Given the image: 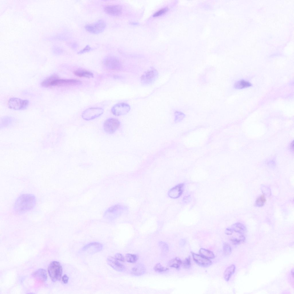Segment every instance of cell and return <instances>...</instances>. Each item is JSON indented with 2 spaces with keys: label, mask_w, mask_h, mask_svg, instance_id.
Listing matches in <instances>:
<instances>
[{
  "label": "cell",
  "mask_w": 294,
  "mask_h": 294,
  "mask_svg": "<svg viewBox=\"0 0 294 294\" xmlns=\"http://www.w3.org/2000/svg\"><path fill=\"white\" fill-rule=\"evenodd\" d=\"M36 199L35 196L31 194H23L19 196L16 200L13 210L18 214H23L32 210L35 206Z\"/></svg>",
  "instance_id": "6da1fadb"
},
{
  "label": "cell",
  "mask_w": 294,
  "mask_h": 294,
  "mask_svg": "<svg viewBox=\"0 0 294 294\" xmlns=\"http://www.w3.org/2000/svg\"><path fill=\"white\" fill-rule=\"evenodd\" d=\"M81 84V82L78 80L60 79L56 75H53L45 79L41 84L43 87H47L54 86H73L80 85Z\"/></svg>",
  "instance_id": "7a4b0ae2"
},
{
  "label": "cell",
  "mask_w": 294,
  "mask_h": 294,
  "mask_svg": "<svg viewBox=\"0 0 294 294\" xmlns=\"http://www.w3.org/2000/svg\"><path fill=\"white\" fill-rule=\"evenodd\" d=\"M48 271L52 281L56 282L61 280L63 270L59 262L55 261L52 262L48 266Z\"/></svg>",
  "instance_id": "3957f363"
},
{
  "label": "cell",
  "mask_w": 294,
  "mask_h": 294,
  "mask_svg": "<svg viewBox=\"0 0 294 294\" xmlns=\"http://www.w3.org/2000/svg\"><path fill=\"white\" fill-rule=\"evenodd\" d=\"M29 101L27 99H22L16 97L10 98L8 102V106L11 109L15 110H22L26 109L29 105Z\"/></svg>",
  "instance_id": "277c9868"
},
{
  "label": "cell",
  "mask_w": 294,
  "mask_h": 294,
  "mask_svg": "<svg viewBox=\"0 0 294 294\" xmlns=\"http://www.w3.org/2000/svg\"><path fill=\"white\" fill-rule=\"evenodd\" d=\"M104 20H100L94 23L87 24L85 26L86 30L91 33L97 34L103 32L106 27Z\"/></svg>",
  "instance_id": "5b68a950"
},
{
  "label": "cell",
  "mask_w": 294,
  "mask_h": 294,
  "mask_svg": "<svg viewBox=\"0 0 294 294\" xmlns=\"http://www.w3.org/2000/svg\"><path fill=\"white\" fill-rule=\"evenodd\" d=\"M158 76V71L154 69H151L145 72L142 76V83L145 85H150L155 81Z\"/></svg>",
  "instance_id": "8992f818"
},
{
  "label": "cell",
  "mask_w": 294,
  "mask_h": 294,
  "mask_svg": "<svg viewBox=\"0 0 294 294\" xmlns=\"http://www.w3.org/2000/svg\"><path fill=\"white\" fill-rule=\"evenodd\" d=\"M120 125V122L118 119L110 118L105 121L103 124V129L107 133L112 134L118 129Z\"/></svg>",
  "instance_id": "52a82bcc"
},
{
  "label": "cell",
  "mask_w": 294,
  "mask_h": 294,
  "mask_svg": "<svg viewBox=\"0 0 294 294\" xmlns=\"http://www.w3.org/2000/svg\"><path fill=\"white\" fill-rule=\"evenodd\" d=\"M103 63L105 67L109 70H118L121 68V64L119 61L114 56L107 57L103 59Z\"/></svg>",
  "instance_id": "ba28073f"
},
{
  "label": "cell",
  "mask_w": 294,
  "mask_h": 294,
  "mask_svg": "<svg viewBox=\"0 0 294 294\" xmlns=\"http://www.w3.org/2000/svg\"><path fill=\"white\" fill-rule=\"evenodd\" d=\"M103 112V109L100 108L92 107L84 111L82 116L86 120H90L97 117L102 115Z\"/></svg>",
  "instance_id": "9c48e42d"
},
{
  "label": "cell",
  "mask_w": 294,
  "mask_h": 294,
  "mask_svg": "<svg viewBox=\"0 0 294 294\" xmlns=\"http://www.w3.org/2000/svg\"><path fill=\"white\" fill-rule=\"evenodd\" d=\"M130 109V107L128 104L120 103L114 106L111 109L112 113L115 115L120 116L127 113Z\"/></svg>",
  "instance_id": "30bf717a"
},
{
  "label": "cell",
  "mask_w": 294,
  "mask_h": 294,
  "mask_svg": "<svg viewBox=\"0 0 294 294\" xmlns=\"http://www.w3.org/2000/svg\"><path fill=\"white\" fill-rule=\"evenodd\" d=\"M102 245L99 242H93L85 245L82 251L88 254H92L100 251L102 249Z\"/></svg>",
  "instance_id": "8fae6325"
},
{
  "label": "cell",
  "mask_w": 294,
  "mask_h": 294,
  "mask_svg": "<svg viewBox=\"0 0 294 294\" xmlns=\"http://www.w3.org/2000/svg\"><path fill=\"white\" fill-rule=\"evenodd\" d=\"M191 253L194 261L199 266L206 267L212 264V262L209 259L193 252Z\"/></svg>",
  "instance_id": "7c38bea8"
},
{
  "label": "cell",
  "mask_w": 294,
  "mask_h": 294,
  "mask_svg": "<svg viewBox=\"0 0 294 294\" xmlns=\"http://www.w3.org/2000/svg\"><path fill=\"white\" fill-rule=\"evenodd\" d=\"M118 261L115 258L111 256L108 257L107 260V264L115 270L119 272L125 271V267Z\"/></svg>",
  "instance_id": "4fadbf2b"
},
{
  "label": "cell",
  "mask_w": 294,
  "mask_h": 294,
  "mask_svg": "<svg viewBox=\"0 0 294 294\" xmlns=\"http://www.w3.org/2000/svg\"><path fill=\"white\" fill-rule=\"evenodd\" d=\"M105 12L107 14L118 16L121 14L122 11L121 6L119 5H107L104 8Z\"/></svg>",
  "instance_id": "5bb4252c"
},
{
  "label": "cell",
  "mask_w": 294,
  "mask_h": 294,
  "mask_svg": "<svg viewBox=\"0 0 294 294\" xmlns=\"http://www.w3.org/2000/svg\"><path fill=\"white\" fill-rule=\"evenodd\" d=\"M184 184H179L171 189L169 191L168 194L171 198H177L182 194Z\"/></svg>",
  "instance_id": "9a60e30c"
},
{
  "label": "cell",
  "mask_w": 294,
  "mask_h": 294,
  "mask_svg": "<svg viewBox=\"0 0 294 294\" xmlns=\"http://www.w3.org/2000/svg\"><path fill=\"white\" fill-rule=\"evenodd\" d=\"M146 271V268L144 265L138 264L132 268L131 272L134 275L139 276L143 275L145 273Z\"/></svg>",
  "instance_id": "2e32d148"
},
{
  "label": "cell",
  "mask_w": 294,
  "mask_h": 294,
  "mask_svg": "<svg viewBox=\"0 0 294 294\" xmlns=\"http://www.w3.org/2000/svg\"><path fill=\"white\" fill-rule=\"evenodd\" d=\"M33 275L36 279L43 282L45 281L47 278L46 271L43 269H38L34 272Z\"/></svg>",
  "instance_id": "e0dca14e"
},
{
  "label": "cell",
  "mask_w": 294,
  "mask_h": 294,
  "mask_svg": "<svg viewBox=\"0 0 294 294\" xmlns=\"http://www.w3.org/2000/svg\"><path fill=\"white\" fill-rule=\"evenodd\" d=\"M235 266L234 264H232L225 270L223 274L224 278L225 281H228L232 275L235 272Z\"/></svg>",
  "instance_id": "ac0fdd59"
},
{
  "label": "cell",
  "mask_w": 294,
  "mask_h": 294,
  "mask_svg": "<svg viewBox=\"0 0 294 294\" xmlns=\"http://www.w3.org/2000/svg\"><path fill=\"white\" fill-rule=\"evenodd\" d=\"M74 74L76 76L80 77L92 78L93 77V74L91 72L84 69L77 70L74 72Z\"/></svg>",
  "instance_id": "d6986e66"
},
{
  "label": "cell",
  "mask_w": 294,
  "mask_h": 294,
  "mask_svg": "<svg viewBox=\"0 0 294 294\" xmlns=\"http://www.w3.org/2000/svg\"><path fill=\"white\" fill-rule=\"evenodd\" d=\"M232 228L233 231L240 234L244 233L246 230L245 226L240 223H237L233 224Z\"/></svg>",
  "instance_id": "ffe728a7"
},
{
  "label": "cell",
  "mask_w": 294,
  "mask_h": 294,
  "mask_svg": "<svg viewBox=\"0 0 294 294\" xmlns=\"http://www.w3.org/2000/svg\"><path fill=\"white\" fill-rule=\"evenodd\" d=\"M199 252L200 255L208 259H213L215 257L212 252L204 248L200 249Z\"/></svg>",
  "instance_id": "44dd1931"
},
{
  "label": "cell",
  "mask_w": 294,
  "mask_h": 294,
  "mask_svg": "<svg viewBox=\"0 0 294 294\" xmlns=\"http://www.w3.org/2000/svg\"><path fill=\"white\" fill-rule=\"evenodd\" d=\"M251 84L249 82L241 80L236 82L234 84V87L236 89H241L250 86Z\"/></svg>",
  "instance_id": "7402d4cb"
},
{
  "label": "cell",
  "mask_w": 294,
  "mask_h": 294,
  "mask_svg": "<svg viewBox=\"0 0 294 294\" xmlns=\"http://www.w3.org/2000/svg\"><path fill=\"white\" fill-rule=\"evenodd\" d=\"M182 263L181 259L178 257H176L171 260L169 264L170 267L178 269Z\"/></svg>",
  "instance_id": "603a6c76"
},
{
  "label": "cell",
  "mask_w": 294,
  "mask_h": 294,
  "mask_svg": "<svg viewBox=\"0 0 294 294\" xmlns=\"http://www.w3.org/2000/svg\"><path fill=\"white\" fill-rule=\"evenodd\" d=\"M125 259L128 262L134 263L138 260V256L136 254H127L125 255Z\"/></svg>",
  "instance_id": "cb8c5ba5"
},
{
  "label": "cell",
  "mask_w": 294,
  "mask_h": 294,
  "mask_svg": "<svg viewBox=\"0 0 294 294\" xmlns=\"http://www.w3.org/2000/svg\"><path fill=\"white\" fill-rule=\"evenodd\" d=\"M223 253L226 256L230 255L231 253V248L230 245L227 243H225L223 244Z\"/></svg>",
  "instance_id": "d4e9b609"
},
{
  "label": "cell",
  "mask_w": 294,
  "mask_h": 294,
  "mask_svg": "<svg viewBox=\"0 0 294 294\" xmlns=\"http://www.w3.org/2000/svg\"><path fill=\"white\" fill-rule=\"evenodd\" d=\"M266 201V199L264 195H261L257 199L255 205L258 207L262 206Z\"/></svg>",
  "instance_id": "484cf974"
},
{
  "label": "cell",
  "mask_w": 294,
  "mask_h": 294,
  "mask_svg": "<svg viewBox=\"0 0 294 294\" xmlns=\"http://www.w3.org/2000/svg\"><path fill=\"white\" fill-rule=\"evenodd\" d=\"M154 268L155 271L158 272H165L168 270V268L164 267L159 263L156 264Z\"/></svg>",
  "instance_id": "4316f807"
},
{
  "label": "cell",
  "mask_w": 294,
  "mask_h": 294,
  "mask_svg": "<svg viewBox=\"0 0 294 294\" xmlns=\"http://www.w3.org/2000/svg\"><path fill=\"white\" fill-rule=\"evenodd\" d=\"M245 240V237L243 235H241L239 238H232L230 239L231 241L234 245H238L243 242Z\"/></svg>",
  "instance_id": "83f0119b"
},
{
  "label": "cell",
  "mask_w": 294,
  "mask_h": 294,
  "mask_svg": "<svg viewBox=\"0 0 294 294\" xmlns=\"http://www.w3.org/2000/svg\"><path fill=\"white\" fill-rule=\"evenodd\" d=\"M183 265L186 268H189L191 265V258L190 256L186 258L183 262Z\"/></svg>",
  "instance_id": "f1b7e54d"
},
{
  "label": "cell",
  "mask_w": 294,
  "mask_h": 294,
  "mask_svg": "<svg viewBox=\"0 0 294 294\" xmlns=\"http://www.w3.org/2000/svg\"><path fill=\"white\" fill-rule=\"evenodd\" d=\"M167 7L162 8L156 12L153 15V17H157L165 13L168 10Z\"/></svg>",
  "instance_id": "f546056e"
},
{
  "label": "cell",
  "mask_w": 294,
  "mask_h": 294,
  "mask_svg": "<svg viewBox=\"0 0 294 294\" xmlns=\"http://www.w3.org/2000/svg\"><path fill=\"white\" fill-rule=\"evenodd\" d=\"M159 245L161 249L163 251L167 252L169 250V248L167 244L164 242L160 241L159 242Z\"/></svg>",
  "instance_id": "4dcf8cb0"
},
{
  "label": "cell",
  "mask_w": 294,
  "mask_h": 294,
  "mask_svg": "<svg viewBox=\"0 0 294 294\" xmlns=\"http://www.w3.org/2000/svg\"><path fill=\"white\" fill-rule=\"evenodd\" d=\"M184 114L180 112H176L175 113V121H179L184 117Z\"/></svg>",
  "instance_id": "1f68e13d"
},
{
  "label": "cell",
  "mask_w": 294,
  "mask_h": 294,
  "mask_svg": "<svg viewBox=\"0 0 294 294\" xmlns=\"http://www.w3.org/2000/svg\"><path fill=\"white\" fill-rule=\"evenodd\" d=\"M115 258L117 260L121 262H124L125 261V258L122 254L119 253H116L115 256Z\"/></svg>",
  "instance_id": "d6a6232c"
},
{
  "label": "cell",
  "mask_w": 294,
  "mask_h": 294,
  "mask_svg": "<svg viewBox=\"0 0 294 294\" xmlns=\"http://www.w3.org/2000/svg\"><path fill=\"white\" fill-rule=\"evenodd\" d=\"M92 48L89 45H86L83 49L79 51L78 53L81 54L88 52L91 50Z\"/></svg>",
  "instance_id": "836d02e7"
},
{
  "label": "cell",
  "mask_w": 294,
  "mask_h": 294,
  "mask_svg": "<svg viewBox=\"0 0 294 294\" xmlns=\"http://www.w3.org/2000/svg\"><path fill=\"white\" fill-rule=\"evenodd\" d=\"M225 233L227 235H231L233 233V230L230 228H227L225 230Z\"/></svg>",
  "instance_id": "e575fe53"
},
{
  "label": "cell",
  "mask_w": 294,
  "mask_h": 294,
  "mask_svg": "<svg viewBox=\"0 0 294 294\" xmlns=\"http://www.w3.org/2000/svg\"><path fill=\"white\" fill-rule=\"evenodd\" d=\"M68 280L69 277L66 274L64 275L62 277V281L65 284L68 283Z\"/></svg>",
  "instance_id": "d590c367"
}]
</instances>
